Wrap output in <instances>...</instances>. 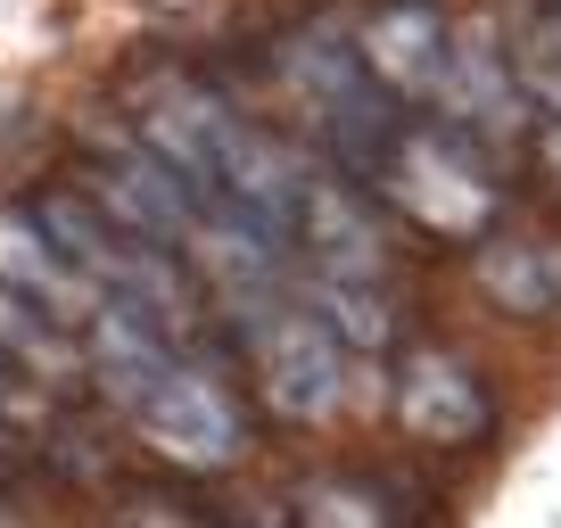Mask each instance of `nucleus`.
I'll use <instances>...</instances> for the list:
<instances>
[{
    "instance_id": "obj_2",
    "label": "nucleus",
    "mask_w": 561,
    "mask_h": 528,
    "mask_svg": "<svg viewBox=\"0 0 561 528\" xmlns=\"http://www.w3.org/2000/svg\"><path fill=\"white\" fill-rule=\"evenodd\" d=\"M34 223L50 231V248L83 273V282H107L124 306H140V314L158 322V331H182V322H191V289H182V273L165 264L158 240H133V231L100 223L91 198H50Z\"/></svg>"
},
{
    "instance_id": "obj_1",
    "label": "nucleus",
    "mask_w": 561,
    "mask_h": 528,
    "mask_svg": "<svg viewBox=\"0 0 561 528\" xmlns=\"http://www.w3.org/2000/svg\"><path fill=\"white\" fill-rule=\"evenodd\" d=\"M240 338L256 355L264 405L289 413V422H331L347 405V338L322 314H298V306H264L240 298Z\"/></svg>"
},
{
    "instance_id": "obj_13",
    "label": "nucleus",
    "mask_w": 561,
    "mask_h": 528,
    "mask_svg": "<svg viewBox=\"0 0 561 528\" xmlns=\"http://www.w3.org/2000/svg\"><path fill=\"white\" fill-rule=\"evenodd\" d=\"M314 306H322V322H331L347 347H388V298H380V282H347V273H322L314 282Z\"/></svg>"
},
{
    "instance_id": "obj_3",
    "label": "nucleus",
    "mask_w": 561,
    "mask_h": 528,
    "mask_svg": "<svg viewBox=\"0 0 561 528\" xmlns=\"http://www.w3.org/2000/svg\"><path fill=\"white\" fill-rule=\"evenodd\" d=\"M289 91H298V107L339 141V158H347L355 174H380V158L397 149V116H388V83L364 67V50L298 42V50H289Z\"/></svg>"
},
{
    "instance_id": "obj_6",
    "label": "nucleus",
    "mask_w": 561,
    "mask_h": 528,
    "mask_svg": "<svg viewBox=\"0 0 561 528\" xmlns=\"http://www.w3.org/2000/svg\"><path fill=\"white\" fill-rule=\"evenodd\" d=\"M91 207H100L116 231L158 240V248H174V240H191V231H198L191 182H182L158 149H133V158H116V165H91Z\"/></svg>"
},
{
    "instance_id": "obj_4",
    "label": "nucleus",
    "mask_w": 561,
    "mask_h": 528,
    "mask_svg": "<svg viewBox=\"0 0 561 528\" xmlns=\"http://www.w3.org/2000/svg\"><path fill=\"white\" fill-rule=\"evenodd\" d=\"M133 422H140V438L158 446L165 462H182V471H231V462L248 455L240 405H231L207 371H191L182 355L133 397Z\"/></svg>"
},
{
    "instance_id": "obj_5",
    "label": "nucleus",
    "mask_w": 561,
    "mask_h": 528,
    "mask_svg": "<svg viewBox=\"0 0 561 528\" xmlns=\"http://www.w3.org/2000/svg\"><path fill=\"white\" fill-rule=\"evenodd\" d=\"M388 191L404 198V215H421L430 231H479L495 207V191L471 174V158H462L455 141H438V133H421V141H397L380 158Z\"/></svg>"
},
{
    "instance_id": "obj_7",
    "label": "nucleus",
    "mask_w": 561,
    "mask_h": 528,
    "mask_svg": "<svg viewBox=\"0 0 561 528\" xmlns=\"http://www.w3.org/2000/svg\"><path fill=\"white\" fill-rule=\"evenodd\" d=\"M289 240L314 248L322 273H347V282H380V273H388V240H380L371 207L347 191V182L298 174V215H289Z\"/></svg>"
},
{
    "instance_id": "obj_12",
    "label": "nucleus",
    "mask_w": 561,
    "mask_h": 528,
    "mask_svg": "<svg viewBox=\"0 0 561 528\" xmlns=\"http://www.w3.org/2000/svg\"><path fill=\"white\" fill-rule=\"evenodd\" d=\"M479 282H488V298H504L512 314H553L561 306V264L545 256V248L528 240H504L479 256Z\"/></svg>"
},
{
    "instance_id": "obj_11",
    "label": "nucleus",
    "mask_w": 561,
    "mask_h": 528,
    "mask_svg": "<svg viewBox=\"0 0 561 528\" xmlns=\"http://www.w3.org/2000/svg\"><path fill=\"white\" fill-rule=\"evenodd\" d=\"M0 289H18L34 306H75L83 273H67V256L50 248V231L34 215H0Z\"/></svg>"
},
{
    "instance_id": "obj_16",
    "label": "nucleus",
    "mask_w": 561,
    "mask_h": 528,
    "mask_svg": "<svg viewBox=\"0 0 561 528\" xmlns=\"http://www.w3.org/2000/svg\"><path fill=\"white\" fill-rule=\"evenodd\" d=\"M248 528H280V520H273V512H256V520H248Z\"/></svg>"
},
{
    "instance_id": "obj_9",
    "label": "nucleus",
    "mask_w": 561,
    "mask_h": 528,
    "mask_svg": "<svg viewBox=\"0 0 561 528\" xmlns=\"http://www.w3.org/2000/svg\"><path fill=\"white\" fill-rule=\"evenodd\" d=\"M446 18L430 9V0H404V9H380V18L364 25V67L380 74L388 91H438L446 74Z\"/></svg>"
},
{
    "instance_id": "obj_14",
    "label": "nucleus",
    "mask_w": 561,
    "mask_h": 528,
    "mask_svg": "<svg viewBox=\"0 0 561 528\" xmlns=\"http://www.w3.org/2000/svg\"><path fill=\"white\" fill-rule=\"evenodd\" d=\"M298 528H388V504L364 479H314L298 495Z\"/></svg>"
},
{
    "instance_id": "obj_15",
    "label": "nucleus",
    "mask_w": 561,
    "mask_h": 528,
    "mask_svg": "<svg viewBox=\"0 0 561 528\" xmlns=\"http://www.w3.org/2000/svg\"><path fill=\"white\" fill-rule=\"evenodd\" d=\"M520 91L561 124V9L528 25V42H520Z\"/></svg>"
},
{
    "instance_id": "obj_8",
    "label": "nucleus",
    "mask_w": 561,
    "mask_h": 528,
    "mask_svg": "<svg viewBox=\"0 0 561 528\" xmlns=\"http://www.w3.org/2000/svg\"><path fill=\"white\" fill-rule=\"evenodd\" d=\"M397 422L430 446H471L488 429V388L455 364V355H413L397 371Z\"/></svg>"
},
{
    "instance_id": "obj_10",
    "label": "nucleus",
    "mask_w": 561,
    "mask_h": 528,
    "mask_svg": "<svg viewBox=\"0 0 561 528\" xmlns=\"http://www.w3.org/2000/svg\"><path fill=\"white\" fill-rule=\"evenodd\" d=\"M83 331H91V371H100L107 388H116L124 405H133L140 388L158 380L165 364H174V347H165V331L140 306H124V298H107L100 314H83Z\"/></svg>"
},
{
    "instance_id": "obj_17",
    "label": "nucleus",
    "mask_w": 561,
    "mask_h": 528,
    "mask_svg": "<svg viewBox=\"0 0 561 528\" xmlns=\"http://www.w3.org/2000/svg\"><path fill=\"white\" fill-rule=\"evenodd\" d=\"M0 471H9V455H0Z\"/></svg>"
}]
</instances>
